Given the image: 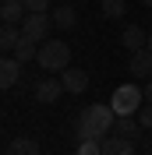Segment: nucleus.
I'll list each match as a JSON object with an SVG mask.
<instances>
[{"mask_svg": "<svg viewBox=\"0 0 152 155\" xmlns=\"http://www.w3.org/2000/svg\"><path fill=\"white\" fill-rule=\"evenodd\" d=\"M117 124V113L113 106H103V102H92L78 113V141H85V137H99L103 141L106 130Z\"/></svg>", "mask_w": 152, "mask_h": 155, "instance_id": "f257e3e1", "label": "nucleus"}, {"mask_svg": "<svg viewBox=\"0 0 152 155\" xmlns=\"http://www.w3.org/2000/svg\"><path fill=\"white\" fill-rule=\"evenodd\" d=\"M36 64L60 74V71L71 67V46H67L64 39H46V42H39V57H36Z\"/></svg>", "mask_w": 152, "mask_h": 155, "instance_id": "f03ea898", "label": "nucleus"}, {"mask_svg": "<svg viewBox=\"0 0 152 155\" xmlns=\"http://www.w3.org/2000/svg\"><path fill=\"white\" fill-rule=\"evenodd\" d=\"M110 106H113L117 116H134L138 109L145 106V88H138L134 81L117 85V88H113V95H110Z\"/></svg>", "mask_w": 152, "mask_h": 155, "instance_id": "7ed1b4c3", "label": "nucleus"}, {"mask_svg": "<svg viewBox=\"0 0 152 155\" xmlns=\"http://www.w3.org/2000/svg\"><path fill=\"white\" fill-rule=\"evenodd\" d=\"M21 32H25V39H36V42H43V35L50 32V18H46V11L25 14V21H21Z\"/></svg>", "mask_w": 152, "mask_h": 155, "instance_id": "20e7f679", "label": "nucleus"}, {"mask_svg": "<svg viewBox=\"0 0 152 155\" xmlns=\"http://www.w3.org/2000/svg\"><path fill=\"white\" fill-rule=\"evenodd\" d=\"M60 81H64V92H74V95H81L88 88V74L81 67H67V71H60Z\"/></svg>", "mask_w": 152, "mask_h": 155, "instance_id": "39448f33", "label": "nucleus"}, {"mask_svg": "<svg viewBox=\"0 0 152 155\" xmlns=\"http://www.w3.org/2000/svg\"><path fill=\"white\" fill-rule=\"evenodd\" d=\"M127 67H131L134 78H145V81H149V78H152V49L149 46H145V49H134Z\"/></svg>", "mask_w": 152, "mask_h": 155, "instance_id": "423d86ee", "label": "nucleus"}, {"mask_svg": "<svg viewBox=\"0 0 152 155\" xmlns=\"http://www.w3.org/2000/svg\"><path fill=\"white\" fill-rule=\"evenodd\" d=\"M60 95H64V81L60 78H46V81L36 85V102H57Z\"/></svg>", "mask_w": 152, "mask_h": 155, "instance_id": "0eeeda50", "label": "nucleus"}, {"mask_svg": "<svg viewBox=\"0 0 152 155\" xmlns=\"http://www.w3.org/2000/svg\"><path fill=\"white\" fill-rule=\"evenodd\" d=\"M21 74V60L18 57H4L0 60V88H14Z\"/></svg>", "mask_w": 152, "mask_h": 155, "instance_id": "6e6552de", "label": "nucleus"}, {"mask_svg": "<svg viewBox=\"0 0 152 155\" xmlns=\"http://www.w3.org/2000/svg\"><path fill=\"white\" fill-rule=\"evenodd\" d=\"M103 155H134V141L124 137V134L103 137Z\"/></svg>", "mask_w": 152, "mask_h": 155, "instance_id": "1a4fd4ad", "label": "nucleus"}, {"mask_svg": "<svg viewBox=\"0 0 152 155\" xmlns=\"http://www.w3.org/2000/svg\"><path fill=\"white\" fill-rule=\"evenodd\" d=\"M25 4L21 0H4L0 4V18H4V25H18V21H25Z\"/></svg>", "mask_w": 152, "mask_h": 155, "instance_id": "9d476101", "label": "nucleus"}, {"mask_svg": "<svg viewBox=\"0 0 152 155\" xmlns=\"http://www.w3.org/2000/svg\"><path fill=\"white\" fill-rule=\"evenodd\" d=\"M113 130H117V134H124V137H131V141H142V130H145V127L138 124V116H117Z\"/></svg>", "mask_w": 152, "mask_h": 155, "instance_id": "9b49d317", "label": "nucleus"}, {"mask_svg": "<svg viewBox=\"0 0 152 155\" xmlns=\"http://www.w3.org/2000/svg\"><path fill=\"white\" fill-rule=\"evenodd\" d=\"M120 42H124V46L134 53V49H145V46H149V35H145L138 25H127V28L120 32Z\"/></svg>", "mask_w": 152, "mask_h": 155, "instance_id": "f8f14e48", "label": "nucleus"}, {"mask_svg": "<svg viewBox=\"0 0 152 155\" xmlns=\"http://www.w3.org/2000/svg\"><path fill=\"white\" fill-rule=\"evenodd\" d=\"M74 21H78V14H74V7H71V4H60V7H53V25H57L60 32L74 28Z\"/></svg>", "mask_w": 152, "mask_h": 155, "instance_id": "ddd939ff", "label": "nucleus"}, {"mask_svg": "<svg viewBox=\"0 0 152 155\" xmlns=\"http://www.w3.org/2000/svg\"><path fill=\"white\" fill-rule=\"evenodd\" d=\"M4 155H39V141H32V137H14L7 148H4Z\"/></svg>", "mask_w": 152, "mask_h": 155, "instance_id": "4468645a", "label": "nucleus"}, {"mask_svg": "<svg viewBox=\"0 0 152 155\" xmlns=\"http://www.w3.org/2000/svg\"><path fill=\"white\" fill-rule=\"evenodd\" d=\"M21 35H25V32H21L18 25H4V28H0V49H4V53H14V46L21 42Z\"/></svg>", "mask_w": 152, "mask_h": 155, "instance_id": "2eb2a0df", "label": "nucleus"}, {"mask_svg": "<svg viewBox=\"0 0 152 155\" xmlns=\"http://www.w3.org/2000/svg\"><path fill=\"white\" fill-rule=\"evenodd\" d=\"M14 57H18L21 64H32V60L39 57V42H36V39H25V35H21V42L14 46Z\"/></svg>", "mask_w": 152, "mask_h": 155, "instance_id": "dca6fc26", "label": "nucleus"}, {"mask_svg": "<svg viewBox=\"0 0 152 155\" xmlns=\"http://www.w3.org/2000/svg\"><path fill=\"white\" fill-rule=\"evenodd\" d=\"M74 155H103V141L99 137H85V141H78Z\"/></svg>", "mask_w": 152, "mask_h": 155, "instance_id": "f3484780", "label": "nucleus"}, {"mask_svg": "<svg viewBox=\"0 0 152 155\" xmlns=\"http://www.w3.org/2000/svg\"><path fill=\"white\" fill-rule=\"evenodd\" d=\"M124 11H127L124 0H103V14H106V18H120Z\"/></svg>", "mask_w": 152, "mask_h": 155, "instance_id": "a211bd4d", "label": "nucleus"}, {"mask_svg": "<svg viewBox=\"0 0 152 155\" xmlns=\"http://www.w3.org/2000/svg\"><path fill=\"white\" fill-rule=\"evenodd\" d=\"M134 116H138V124H142L145 130H152V106H149V102H145V106L138 109V113H134Z\"/></svg>", "mask_w": 152, "mask_h": 155, "instance_id": "6ab92c4d", "label": "nucleus"}, {"mask_svg": "<svg viewBox=\"0 0 152 155\" xmlns=\"http://www.w3.org/2000/svg\"><path fill=\"white\" fill-rule=\"evenodd\" d=\"M21 4H25V11H29V14H36V11H46V7H50V0H21Z\"/></svg>", "mask_w": 152, "mask_h": 155, "instance_id": "aec40b11", "label": "nucleus"}, {"mask_svg": "<svg viewBox=\"0 0 152 155\" xmlns=\"http://www.w3.org/2000/svg\"><path fill=\"white\" fill-rule=\"evenodd\" d=\"M145 102L152 106V78H149V85H145Z\"/></svg>", "mask_w": 152, "mask_h": 155, "instance_id": "412c9836", "label": "nucleus"}, {"mask_svg": "<svg viewBox=\"0 0 152 155\" xmlns=\"http://www.w3.org/2000/svg\"><path fill=\"white\" fill-rule=\"evenodd\" d=\"M142 4H145V7H152V0H142Z\"/></svg>", "mask_w": 152, "mask_h": 155, "instance_id": "4be33fe9", "label": "nucleus"}, {"mask_svg": "<svg viewBox=\"0 0 152 155\" xmlns=\"http://www.w3.org/2000/svg\"><path fill=\"white\" fill-rule=\"evenodd\" d=\"M149 49H152V35H149Z\"/></svg>", "mask_w": 152, "mask_h": 155, "instance_id": "5701e85b", "label": "nucleus"}, {"mask_svg": "<svg viewBox=\"0 0 152 155\" xmlns=\"http://www.w3.org/2000/svg\"><path fill=\"white\" fill-rule=\"evenodd\" d=\"M149 155H152V152H149Z\"/></svg>", "mask_w": 152, "mask_h": 155, "instance_id": "b1692460", "label": "nucleus"}]
</instances>
